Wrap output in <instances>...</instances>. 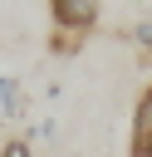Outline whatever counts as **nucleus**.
<instances>
[{
	"instance_id": "obj_2",
	"label": "nucleus",
	"mask_w": 152,
	"mask_h": 157,
	"mask_svg": "<svg viewBox=\"0 0 152 157\" xmlns=\"http://www.w3.org/2000/svg\"><path fill=\"white\" fill-rule=\"evenodd\" d=\"M123 34H127V39H132V44L142 49V59L152 64V15H142V20H132V25L123 29Z\"/></svg>"
},
{
	"instance_id": "obj_7",
	"label": "nucleus",
	"mask_w": 152,
	"mask_h": 157,
	"mask_svg": "<svg viewBox=\"0 0 152 157\" xmlns=\"http://www.w3.org/2000/svg\"><path fill=\"white\" fill-rule=\"evenodd\" d=\"M132 157H152V137H137L132 142Z\"/></svg>"
},
{
	"instance_id": "obj_6",
	"label": "nucleus",
	"mask_w": 152,
	"mask_h": 157,
	"mask_svg": "<svg viewBox=\"0 0 152 157\" xmlns=\"http://www.w3.org/2000/svg\"><path fill=\"white\" fill-rule=\"evenodd\" d=\"M34 137L54 142V137H59V123H54V118H39V123H34Z\"/></svg>"
},
{
	"instance_id": "obj_8",
	"label": "nucleus",
	"mask_w": 152,
	"mask_h": 157,
	"mask_svg": "<svg viewBox=\"0 0 152 157\" xmlns=\"http://www.w3.org/2000/svg\"><path fill=\"white\" fill-rule=\"evenodd\" d=\"M147 15H152V5H147Z\"/></svg>"
},
{
	"instance_id": "obj_5",
	"label": "nucleus",
	"mask_w": 152,
	"mask_h": 157,
	"mask_svg": "<svg viewBox=\"0 0 152 157\" xmlns=\"http://www.w3.org/2000/svg\"><path fill=\"white\" fill-rule=\"evenodd\" d=\"M0 157H29V137H20V132H10V137L0 142Z\"/></svg>"
},
{
	"instance_id": "obj_4",
	"label": "nucleus",
	"mask_w": 152,
	"mask_h": 157,
	"mask_svg": "<svg viewBox=\"0 0 152 157\" xmlns=\"http://www.w3.org/2000/svg\"><path fill=\"white\" fill-rule=\"evenodd\" d=\"M78 49H83V34H64V29H49V54L69 59V54H78Z\"/></svg>"
},
{
	"instance_id": "obj_3",
	"label": "nucleus",
	"mask_w": 152,
	"mask_h": 157,
	"mask_svg": "<svg viewBox=\"0 0 152 157\" xmlns=\"http://www.w3.org/2000/svg\"><path fill=\"white\" fill-rule=\"evenodd\" d=\"M137 137H152V88L137 98V108H132V142Z\"/></svg>"
},
{
	"instance_id": "obj_1",
	"label": "nucleus",
	"mask_w": 152,
	"mask_h": 157,
	"mask_svg": "<svg viewBox=\"0 0 152 157\" xmlns=\"http://www.w3.org/2000/svg\"><path fill=\"white\" fill-rule=\"evenodd\" d=\"M49 20H54V29L88 39V34L98 29V0H54V5H49Z\"/></svg>"
}]
</instances>
